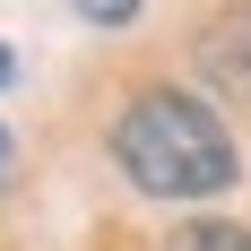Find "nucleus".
<instances>
[{"label":"nucleus","instance_id":"f257e3e1","mask_svg":"<svg viewBox=\"0 0 251 251\" xmlns=\"http://www.w3.org/2000/svg\"><path fill=\"white\" fill-rule=\"evenodd\" d=\"M113 156H122V174L139 182L148 200H208V191L234 182L226 122H217L200 96H182V87L130 96V113L113 122Z\"/></svg>","mask_w":251,"mask_h":251},{"label":"nucleus","instance_id":"f03ea898","mask_svg":"<svg viewBox=\"0 0 251 251\" xmlns=\"http://www.w3.org/2000/svg\"><path fill=\"white\" fill-rule=\"evenodd\" d=\"M200 70L217 78V96L251 104V9H226V18L200 35Z\"/></svg>","mask_w":251,"mask_h":251},{"label":"nucleus","instance_id":"7ed1b4c3","mask_svg":"<svg viewBox=\"0 0 251 251\" xmlns=\"http://www.w3.org/2000/svg\"><path fill=\"white\" fill-rule=\"evenodd\" d=\"M174 251H251V234L243 226H182Z\"/></svg>","mask_w":251,"mask_h":251},{"label":"nucleus","instance_id":"20e7f679","mask_svg":"<svg viewBox=\"0 0 251 251\" xmlns=\"http://www.w3.org/2000/svg\"><path fill=\"white\" fill-rule=\"evenodd\" d=\"M78 18H96V26H130V18H139V0H78Z\"/></svg>","mask_w":251,"mask_h":251},{"label":"nucleus","instance_id":"39448f33","mask_svg":"<svg viewBox=\"0 0 251 251\" xmlns=\"http://www.w3.org/2000/svg\"><path fill=\"white\" fill-rule=\"evenodd\" d=\"M0 182H9V130H0Z\"/></svg>","mask_w":251,"mask_h":251},{"label":"nucleus","instance_id":"423d86ee","mask_svg":"<svg viewBox=\"0 0 251 251\" xmlns=\"http://www.w3.org/2000/svg\"><path fill=\"white\" fill-rule=\"evenodd\" d=\"M0 87H9V52H0Z\"/></svg>","mask_w":251,"mask_h":251}]
</instances>
